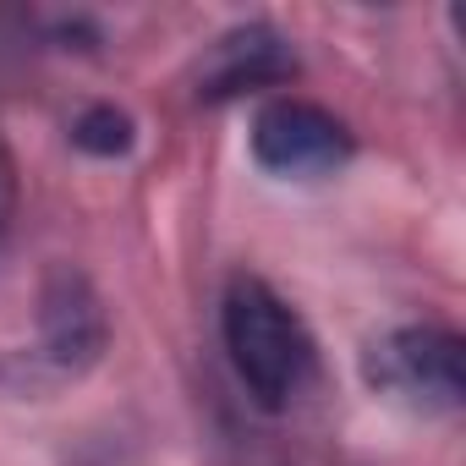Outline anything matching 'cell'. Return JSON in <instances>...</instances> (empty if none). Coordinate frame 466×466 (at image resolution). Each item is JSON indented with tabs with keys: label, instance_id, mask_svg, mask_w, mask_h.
Segmentation results:
<instances>
[{
	"label": "cell",
	"instance_id": "cell-5",
	"mask_svg": "<svg viewBox=\"0 0 466 466\" xmlns=\"http://www.w3.org/2000/svg\"><path fill=\"white\" fill-rule=\"evenodd\" d=\"M302 72L291 39L275 28V23H237L225 28L203 61H198V105H230V99H248V94H264V88H280Z\"/></svg>",
	"mask_w": 466,
	"mask_h": 466
},
{
	"label": "cell",
	"instance_id": "cell-2",
	"mask_svg": "<svg viewBox=\"0 0 466 466\" xmlns=\"http://www.w3.org/2000/svg\"><path fill=\"white\" fill-rule=\"evenodd\" d=\"M362 384L417 417H450L466 400V340L450 324H390L362 346Z\"/></svg>",
	"mask_w": 466,
	"mask_h": 466
},
{
	"label": "cell",
	"instance_id": "cell-6",
	"mask_svg": "<svg viewBox=\"0 0 466 466\" xmlns=\"http://www.w3.org/2000/svg\"><path fill=\"white\" fill-rule=\"evenodd\" d=\"M137 143V121L116 105H88L72 116V148H83L88 159H127Z\"/></svg>",
	"mask_w": 466,
	"mask_h": 466
},
{
	"label": "cell",
	"instance_id": "cell-7",
	"mask_svg": "<svg viewBox=\"0 0 466 466\" xmlns=\"http://www.w3.org/2000/svg\"><path fill=\"white\" fill-rule=\"evenodd\" d=\"M12 225H17V165H12L6 132H0V248L12 242Z\"/></svg>",
	"mask_w": 466,
	"mask_h": 466
},
{
	"label": "cell",
	"instance_id": "cell-1",
	"mask_svg": "<svg viewBox=\"0 0 466 466\" xmlns=\"http://www.w3.org/2000/svg\"><path fill=\"white\" fill-rule=\"evenodd\" d=\"M219 346L258 411H291L319 373V340L308 319L264 280L230 275L219 291Z\"/></svg>",
	"mask_w": 466,
	"mask_h": 466
},
{
	"label": "cell",
	"instance_id": "cell-3",
	"mask_svg": "<svg viewBox=\"0 0 466 466\" xmlns=\"http://www.w3.org/2000/svg\"><path fill=\"white\" fill-rule=\"evenodd\" d=\"M248 154L275 181H329L351 165L357 137L329 105L302 94H275L253 110Z\"/></svg>",
	"mask_w": 466,
	"mask_h": 466
},
{
	"label": "cell",
	"instance_id": "cell-4",
	"mask_svg": "<svg viewBox=\"0 0 466 466\" xmlns=\"http://www.w3.org/2000/svg\"><path fill=\"white\" fill-rule=\"evenodd\" d=\"M105 351H110V313L99 286L72 264H50L39 286V346L28 362H17L23 390L34 384V373L83 379L88 368H99Z\"/></svg>",
	"mask_w": 466,
	"mask_h": 466
}]
</instances>
